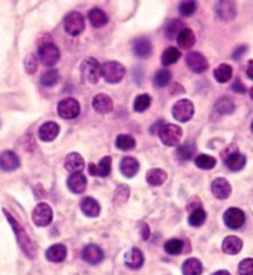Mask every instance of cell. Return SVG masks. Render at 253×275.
I'll list each match as a JSON object with an SVG mask.
<instances>
[{"label":"cell","instance_id":"cell-31","mask_svg":"<svg viewBox=\"0 0 253 275\" xmlns=\"http://www.w3.org/2000/svg\"><path fill=\"white\" fill-rule=\"evenodd\" d=\"M232 72H234V71H232L231 66L227 65V63H222L219 67L215 68L214 77L219 83H226L231 80Z\"/></svg>","mask_w":253,"mask_h":275},{"label":"cell","instance_id":"cell-29","mask_svg":"<svg viewBox=\"0 0 253 275\" xmlns=\"http://www.w3.org/2000/svg\"><path fill=\"white\" fill-rule=\"evenodd\" d=\"M146 182L150 186H160L165 182L168 174L161 169H150L146 172Z\"/></svg>","mask_w":253,"mask_h":275},{"label":"cell","instance_id":"cell-6","mask_svg":"<svg viewBox=\"0 0 253 275\" xmlns=\"http://www.w3.org/2000/svg\"><path fill=\"white\" fill-rule=\"evenodd\" d=\"M159 137L166 146H176L183 138V131L175 124H164L163 128L159 132Z\"/></svg>","mask_w":253,"mask_h":275},{"label":"cell","instance_id":"cell-3","mask_svg":"<svg viewBox=\"0 0 253 275\" xmlns=\"http://www.w3.org/2000/svg\"><path fill=\"white\" fill-rule=\"evenodd\" d=\"M81 78L85 83L96 85L100 81L102 72H101V65L95 58H87L81 63L80 67Z\"/></svg>","mask_w":253,"mask_h":275},{"label":"cell","instance_id":"cell-13","mask_svg":"<svg viewBox=\"0 0 253 275\" xmlns=\"http://www.w3.org/2000/svg\"><path fill=\"white\" fill-rule=\"evenodd\" d=\"M81 256H82L83 261L87 262L88 264H92V266L101 263L103 261V258H105L103 251L100 247L96 246V244H88V246H86L83 248Z\"/></svg>","mask_w":253,"mask_h":275},{"label":"cell","instance_id":"cell-27","mask_svg":"<svg viewBox=\"0 0 253 275\" xmlns=\"http://www.w3.org/2000/svg\"><path fill=\"white\" fill-rule=\"evenodd\" d=\"M121 172L125 175L126 177H133L135 176L136 172L139 171V162L138 160L134 159L131 156H126L123 157L122 161H121Z\"/></svg>","mask_w":253,"mask_h":275},{"label":"cell","instance_id":"cell-40","mask_svg":"<svg viewBox=\"0 0 253 275\" xmlns=\"http://www.w3.org/2000/svg\"><path fill=\"white\" fill-rule=\"evenodd\" d=\"M60 80L59 71L57 70H49L46 72L42 73L41 76V85L45 86V87H54Z\"/></svg>","mask_w":253,"mask_h":275},{"label":"cell","instance_id":"cell-38","mask_svg":"<svg viewBox=\"0 0 253 275\" xmlns=\"http://www.w3.org/2000/svg\"><path fill=\"white\" fill-rule=\"evenodd\" d=\"M116 146L120 150H123V151H128V150L134 149L135 139L131 136H128V134H121L116 139Z\"/></svg>","mask_w":253,"mask_h":275},{"label":"cell","instance_id":"cell-36","mask_svg":"<svg viewBox=\"0 0 253 275\" xmlns=\"http://www.w3.org/2000/svg\"><path fill=\"white\" fill-rule=\"evenodd\" d=\"M216 157L211 156V155H205L201 154L199 156H196L195 159V164L199 169L201 170H211L216 166Z\"/></svg>","mask_w":253,"mask_h":275},{"label":"cell","instance_id":"cell-15","mask_svg":"<svg viewBox=\"0 0 253 275\" xmlns=\"http://www.w3.org/2000/svg\"><path fill=\"white\" fill-rule=\"evenodd\" d=\"M211 191L216 198H219V200H226V198H229L230 195H231L232 188L230 182L227 181L226 179L219 177V179L212 181Z\"/></svg>","mask_w":253,"mask_h":275},{"label":"cell","instance_id":"cell-39","mask_svg":"<svg viewBox=\"0 0 253 275\" xmlns=\"http://www.w3.org/2000/svg\"><path fill=\"white\" fill-rule=\"evenodd\" d=\"M153 81H154V85H155L156 87L159 88L166 87V86L169 85V82L171 81V72L170 71L165 70V68L159 70L158 72L155 73V76H154Z\"/></svg>","mask_w":253,"mask_h":275},{"label":"cell","instance_id":"cell-43","mask_svg":"<svg viewBox=\"0 0 253 275\" xmlns=\"http://www.w3.org/2000/svg\"><path fill=\"white\" fill-rule=\"evenodd\" d=\"M150 103L151 98L149 94H140L134 101V111L138 112V113H143L150 107Z\"/></svg>","mask_w":253,"mask_h":275},{"label":"cell","instance_id":"cell-7","mask_svg":"<svg viewBox=\"0 0 253 275\" xmlns=\"http://www.w3.org/2000/svg\"><path fill=\"white\" fill-rule=\"evenodd\" d=\"M63 26L67 34L71 36H77L85 30V17L81 12H68L63 19Z\"/></svg>","mask_w":253,"mask_h":275},{"label":"cell","instance_id":"cell-46","mask_svg":"<svg viewBox=\"0 0 253 275\" xmlns=\"http://www.w3.org/2000/svg\"><path fill=\"white\" fill-rule=\"evenodd\" d=\"M24 66H25V71H26L29 75H34L35 72L37 71V58L35 55H29L24 61Z\"/></svg>","mask_w":253,"mask_h":275},{"label":"cell","instance_id":"cell-28","mask_svg":"<svg viewBox=\"0 0 253 275\" xmlns=\"http://www.w3.org/2000/svg\"><path fill=\"white\" fill-rule=\"evenodd\" d=\"M88 20H90L92 26L103 27L105 25H107L108 16L103 10L95 7V9H92L90 12H88Z\"/></svg>","mask_w":253,"mask_h":275},{"label":"cell","instance_id":"cell-30","mask_svg":"<svg viewBox=\"0 0 253 275\" xmlns=\"http://www.w3.org/2000/svg\"><path fill=\"white\" fill-rule=\"evenodd\" d=\"M196 152V145L192 141L184 142L183 145H179L176 149L175 155L179 160H190Z\"/></svg>","mask_w":253,"mask_h":275},{"label":"cell","instance_id":"cell-37","mask_svg":"<svg viewBox=\"0 0 253 275\" xmlns=\"http://www.w3.org/2000/svg\"><path fill=\"white\" fill-rule=\"evenodd\" d=\"M180 56L181 53L178 48L168 47L165 51H164L163 55H161V63H163L164 66L173 65V63H175L176 61H179Z\"/></svg>","mask_w":253,"mask_h":275},{"label":"cell","instance_id":"cell-58","mask_svg":"<svg viewBox=\"0 0 253 275\" xmlns=\"http://www.w3.org/2000/svg\"><path fill=\"white\" fill-rule=\"evenodd\" d=\"M0 124H1V123H0Z\"/></svg>","mask_w":253,"mask_h":275},{"label":"cell","instance_id":"cell-10","mask_svg":"<svg viewBox=\"0 0 253 275\" xmlns=\"http://www.w3.org/2000/svg\"><path fill=\"white\" fill-rule=\"evenodd\" d=\"M57 112L63 119H73L80 114V103L75 98H65L57 106Z\"/></svg>","mask_w":253,"mask_h":275},{"label":"cell","instance_id":"cell-52","mask_svg":"<svg viewBox=\"0 0 253 275\" xmlns=\"http://www.w3.org/2000/svg\"><path fill=\"white\" fill-rule=\"evenodd\" d=\"M164 124H165V122L164 121H159V122H156V123H154L150 128V133L151 134H159V132H160V129L163 128Z\"/></svg>","mask_w":253,"mask_h":275},{"label":"cell","instance_id":"cell-44","mask_svg":"<svg viewBox=\"0 0 253 275\" xmlns=\"http://www.w3.org/2000/svg\"><path fill=\"white\" fill-rule=\"evenodd\" d=\"M129 187L126 185H120L115 191V198H113V202L121 205V203H125L129 198Z\"/></svg>","mask_w":253,"mask_h":275},{"label":"cell","instance_id":"cell-20","mask_svg":"<svg viewBox=\"0 0 253 275\" xmlns=\"http://www.w3.org/2000/svg\"><path fill=\"white\" fill-rule=\"evenodd\" d=\"M60 126L55 122H46L39 129V138L42 141H52L59 136Z\"/></svg>","mask_w":253,"mask_h":275},{"label":"cell","instance_id":"cell-41","mask_svg":"<svg viewBox=\"0 0 253 275\" xmlns=\"http://www.w3.org/2000/svg\"><path fill=\"white\" fill-rule=\"evenodd\" d=\"M215 108L220 114H231L235 112V103L230 98H221L216 102Z\"/></svg>","mask_w":253,"mask_h":275},{"label":"cell","instance_id":"cell-42","mask_svg":"<svg viewBox=\"0 0 253 275\" xmlns=\"http://www.w3.org/2000/svg\"><path fill=\"white\" fill-rule=\"evenodd\" d=\"M206 221V212H205L202 208H199V210H195L190 213L189 216V225L191 227H200L202 226Z\"/></svg>","mask_w":253,"mask_h":275},{"label":"cell","instance_id":"cell-26","mask_svg":"<svg viewBox=\"0 0 253 275\" xmlns=\"http://www.w3.org/2000/svg\"><path fill=\"white\" fill-rule=\"evenodd\" d=\"M244 247V243H242L241 239L236 236H230L225 238V241L222 242V251L226 254H230V256H235V254L240 253Z\"/></svg>","mask_w":253,"mask_h":275},{"label":"cell","instance_id":"cell-57","mask_svg":"<svg viewBox=\"0 0 253 275\" xmlns=\"http://www.w3.org/2000/svg\"><path fill=\"white\" fill-rule=\"evenodd\" d=\"M251 131H252V133H253V122H252V124H251Z\"/></svg>","mask_w":253,"mask_h":275},{"label":"cell","instance_id":"cell-8","mask_svg":"<svg viewBox=\"0 0 253 275\" xmlns=\"http://www.w3.org/2000/svg\"><path fill=\"white\" fill-rule=\"evenodd\" d=\"M194 111L195 108L191 101H189V99H180V101H178L174 104L171 112H173V116L176 121L185 123V122H189L192 118Z\"/></svg>","mask_w":253,"mask_h":275},{"label":"cell","instance_id":"cell-11","mask_svg":"<svg viewBox=\"0 0 253 275\" xmlns=\"http://www.w3.org/2000/svg\"><path fill=\"white\" fill-rule=\"evenodd\" d=\"M185 62L190 70L195 73H202L209 68V62H207L206 57L201 52H197V51L189 52L186 55Z\"/></svg>","mask_w":253,"mask_h":275},{"label":"cell","instance_id":"cell-9","mask_svg":"<svg viewBox=\"0 0 253 275\" xmlns=\"http://www.w3.org/2000/svg\"><path fill=\"white\" fill-rule=\"evenodd\" d=\"M54 213H52L51 207L47 203L41 202L34 208L32 211V221L37 227H46L51 223Z\"/></svg>","mask_w":253,"mask_h":275},{"label":"cell","instance_id":"cell-54","mask_svg":"<svg viewBox=\"0 0 253 275\" xmlns=\"http://www.w3.org/2000/svg\"><path fill=\"white\" fill-rule=\"evenodd\" d=\"M247 76H249L251 80H253V60H250L247 63V70H246Z\"/></svg>","mask_w":253,"mask_h":275},{"label":"cell","instance_id":"cell-22","mask_svg":"<svg viewBox=\"0 0 253 275\" xmlns=\"http://www.w3.org/2000/svg\"><path fill=\"white\" fill-rule=\"evenodd\" d=\"M134 55L139 58H146L151 55L153 51V46H151L150 40L146 37H139L134 41L133 45Z\"/></svg>","mask_w":253,"mask_h":275},{"label":"cell","instance_id":"cell-56","mask_svg":"<svg viewBox=\"0 0 253 275\" xmlns=\"http://www.w3.org/2000/svg\"><path fill=\"white\" fill-rule=\"evenodd\" d=\"M250 96H251V99L253 101V87L251 88V91H250Z\"/></svg>","mask_w":253,"mask_h":275},{"label":"cell","instance_id":"cell-12","mask_svg":"<svg viewBox=\"0 0 253 275\" xmlns=\"http://www.w3.org/2000/svg\"><path fill=\"white\" fill-rule=\"evenodd\" d=\"M225 225L231 229H239L245 225L246 215L242 210L237 207H231L225 212L224 215Z\"/></svg>","mask_w":253,"mask_h":275},{"label":"cell","instance_id":"cell-21","mask_svg":"<svg viewBox=\"0 0 253 275\" xmlns=\"http://www.w3.org/2000/svg\"><path fill=\"white\" fill-rule=\"evenodd\" d=\"M67 186L71 192L73 193H83L87 188V179L82 172L72 174L67 180Z\"/></svg>","mask_w":253,"mask_h":275},{"label":"cell","instance_id":"cell-49","mask_svg":"<svg viewBox=\"0 0 253 275\" xmlns=\"http://www.w3.org/2000/svg\"><path fill=\"white\" fill-rule=\"evenodd\" d=\"M231 88H232V91L236 92V93H246V91H247L246 86H245L244 83L241 82V80H239V78H237V80L232 83Z\"/></svg>","mask_w":253,"mask_h":275},{"label":"cell","instance_id":"cell-34","mask_svg":"<svg viewBox=\"0 0 253 275\" xmlns=\"http://www.w3.org/2000/svg\"><path fill=\"white\" fill-rule=\"evenodd\" d=\"M184 27V22L180 19H174L171 21H169V24L165 27V35L169 40H174L175 37H178V35L180 34Z\"/></svg>","mask_w":253,"mask_h":275},{"label":"cell","instance_id":"cell-5","mask_svg":"<svg viewBox=\"0 0 253 275\" xmlns=\"http://www.w3.org/2000/svg\"><path fill=\"white\" fill-rule=\"evenodd\" d=\"M37 55H39L40 61L45 66H55L60 61V50L51 41L40 44L39 50H37Z\"/></svg>","mask_w":253,"mask_h":275},{"label":"cell","instance_id":"cell-53","mask_svg":"<svg viewBox=\"0 0 253 275\" xmlns=\"http://www.w3.org/2000/svg\"><path fill=\"white\" fill-rule=\"evenodd\" d=\"M170 93L171 94H179V93H184V88L180 83H174L171 85L170 87Z\"/></svg>","mask_w":253,"mask_h":275},{"label":"cell","instance_id":"cell-51","mask_svg":"<svg viewBox=\"0 0 253 275\" xmlns=\"http://www.w3.org/2000/svg\"><path fill=\"white\" fill-rule=\"evenodd\" d=\"M140 234L144 241L149 239V237H150V229H149V226L146 223H141L140 225Z\"/></svg>","mask_w":253,"mask_h":275},{"label":"cell","instance_id":"cell-2","mask_svg":"<svg viewBox=\"0 0 253 275\" xmlns=\"http://www.w3.org/2000/svg\"><path fill=\"white\" fill-rule=\"evenodd\" d=\"M224 162L231 171H240L246 165V156L239 151L236 145L231 144L222 151Z\"/></svg>","mask_w":253,"mask_h":275},{"label":"cell","instance_id":"cell-48","mask_svg":"<svg viewBox=\"0 0 253 275\" xmlns=\"http://www.w3.org/2000/svg\"><path fill=\"white\" fill-rule=\"evenodd\" d=\"M186 208H188V211H190V212H192V211H195V210H199V208H202V203H201V201H200V198L192 197L191 200L189 201Z\"/></svg>","mask_w":253,"mask_h":275},{"label":"cell","instance_id":"cell-47","mask_svg":"<svg viewBox=\"0 0 253 275\" xmlns=\"http://www.w3.org/2000/svg\"><path fill=\"white\" fill-rule=\"evenodd\" d=\"M240 275H253V259L247 258L240 263L239 266Z\"/></svg>","mask_w":253,"mask_h":275},{"label":"cell","instance_id":"cell-1","mask_svg":"<svg viewBox=\"0 0 253 275\" xmlns=\"http://www.w3.org/2000/svg\"><path fill=\"white\" fill-rule=\"evenodd\" d=\"M2 212L5 213V217L7 218V221H9V223L11 225L12 229H14L15 236H16L17 242H19L20 247H21V249L24 251V253L26 254L27 257H30V258H34L35 257V246H34V243L31 242V239L29 238V236H27L26 231H25L24 227H22V226L20 225V223L17 222V221L15 220V218L12 217V216L10 215L6 210H2Z\"/></svg>","mask_w":253,"mask_h":275},{"label":"cell","instance_id":"cell-45","mask_svg":"<svg viewBox=\"0 0 253 275\" xmlns=\"http://www.w3.org/2000/svg\"><path fill=\"white\" fill-rule=\"evenodd\" d=\"M197 9V4L195 1H191V0H188V1H183L179 5V12H180L183 16H191V15L195 14Z\"/></svg>","mask_w":253,"mask_h":275},{"label":"cell","instance_id":"cell-35","mask_svg":"<svg viewBox=\"0 0 253 275\" xmlns=\"http://www.w3.org/2000/svg\"><path fill=\"white\" fill-rule=\"evenodd\" d=\"M184 247H185V242L181 241L178 238H171L168 242H165L164 244V249L168 254L170 256H178L181 252L184 251Z\"/></svg>","mask_w":253,"mask_h":275},{"label":"cell","instance_id":"cell-25","mask_svg":"<svg viewBox=\"0 0 253 275\" xmlns=\"http://www.w3.org/2000/svg\"><path fill=\"white\" fill-rule=\"evenodd\" d=\"M81 210L88 217H97L101 212V206L95 198L92 197H83L81 200Z\"/></svg>","mask_w":253,"mask_h":275},{"label":"cell","instance_id":"cell-55","mask_svg":"<svg viewBox=\"0 0 253 275\" xmlns=\"http://www.w3.org/2000/svg\"><path fill=\"white\" fill-rule=\"evenodd\" d=\"M212 275H231V274H230L227 271H219V272H216V273H214Z\"/></svg>","mask_w":253,"mask_h":275},{"label":"cell","instance_id":"cell-17","mask_svg":"<svg viewBox=\"0 0 253 275\" xmlns=\"http://www.w3.org/2000/svg\"><path fill=\"white\" fill-rule=\"evenodd\" d=\"M92 106L97 113L107 114L113 111V101L110 96L105 93H100L92 99Z\"/></svg>","mask_w":253,"mask_h":275},{"label":"cell","instance_id":"cell-18","mask_svg":"<svg viewBox=\"0 0 253 275\" xmlns=\"http://www.w3.org/2000/svg\"><path fill=\"white\" fill-rule=\"evenodd\" d=\"M20 166V160L14 151H6L0 154V169L4 171H14Z\"/></svg>","mask_w":253,"mask_h":275},{"label":"cell","instance_id":"cell-4","mask_svg":"<svg viewBox=\"0 0 253 275\" xmlns=\"http://www.w3.org/2000/svg\"><path fill=\"white\" fill-rule=\"evenodd\" d=\"M101 72H102V76L106 80V82L115 85V83L121 82L123 80L126 75V68L121 62L108 61V62H105L101 66Z\"/></svg>","mask_w":253,"mask_h":275},{"label":"cell","instance_id":"cell-32","mask_svg":"<svg viewBox=\"0 0 253 275\" xmlns=\"http://www.w3.org/2000/svg\"><path fill=\"white\" fill-rule=\"evenodd\" d=\"M176 39H178V45L180 46L181 48H184V50H189V48H191L192 46L195 45V42H196L195 34L192 32V30L190 29H184L183 31L178 35Z\"/></svg>","mask_w":253,"mask_h":275},{"label":"cell","instance_id":"cell-14","mask_svg":"<svg viewBox=\"0 0 253 275\" xmlns=\"http://www.w3.org/2000/svg\"><path fill=\"white\" fill-rule=\"evenodd\" d=\"M111 170H112V157L111 156L102 157L98 165L93 164V162L88 165V171L93 176L106 177L111 174Z\"/></svg>","mask_w":253,"mask_h":275},{"label":"cell","instance_id":"cell-23","mask_svg":"<svg viewBox=\"0 0 253 275\" xmlns=\"http://www.w3.org/2000/svg\"><path fill=\"white\" fill-rule=\"evenodd\" d=\"M67 257V248L63 244H54L46 251L47 261L52 263H61Z\"/></svg>","mask_w":253,"mask_h":275},{"label":"cell","instance_id":"cell-19","mask_svg":"<svg viewBox=\"0 0 253 275\" xmlns=\"http://www.w3.org/2000/svg\"><path fill=\"white\" fill-rule=\"evenodd\" d=\"M65 169L71 174H77L85 169V160L78 152H70L65 157Z\"/></svg>","mask_w":253,"mask_h":275},{"label":"cell","instance_id":"cell-33","mask_svg":"<svg viewBox=\"0 0 253 275\" xmlns=\"http://www.w3.org/2000/svg\"><path fill=\"white\" fill-rule=\"evenodd\" d=\"M183 274L184 275H201L202 274V264L199 259L190 258L183 264Z\"/></svg>","mask_w":253,"mask_h":275},{"label":"cell","instance_id":"cell-50","mask_svg":"<svg viewBox=\"0 0 253 275\" xmlns=\"http://www.w3.org/2000/svg\"><path fill=\"white\" fill-rule=\"evenodd\" d=\"M246 51H247V46L245 45L239 46V47L235 48L234 53H232V58H234V60H240V58L246 53Z\"/></svg>","mask_w":253,"mask_h":275},{"label":"cell","instance_id":"cell-16","mask_svg":"<svg viewBox=\"0 0 253 275\" xmlns=\"http://www.w3.org/2000/svg\"><path fill=\"white\" fill-rule=\"evenodd\" d=\"M216 14L221 20L229 21L236 17L237 9L234 1H219L216 4Z\"/></svg>","mask_w":253,"mask_h":275},{"label":"cell","instance_id":"cell-24","mask_svg":"<svg viewBox=\"0 0 253 275\" xmlns=\"http://www.w3.org/2000/svg\"><path fill=\"white\" fill-rule=\"evenodd\" d=\"M144 264V256L140 249L131 248L126 254V266L130 269H139Z\"/></svg>","mask_w":253,"mask_h":275}]
</instances>
